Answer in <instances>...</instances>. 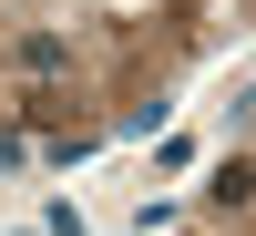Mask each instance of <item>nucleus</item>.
Returning <instances> with one entry per match:
<instances>
[{
  "mask_svg": "<svg viewBox=\"0 0 256 236\" xmlns=\"http://www.w3.org/2000/svg\"><path fill=\"white\" fill-rule=\"evenodd\" d=\"M246 195H256V164L236 154V164H226V175H216V205H246Z\"/></svg>",
  "mask_w": 256,
  "mask_h": 236,
  "instance_id": "f257e3e1",
  "label": "nucleus"
}]
</instances>
